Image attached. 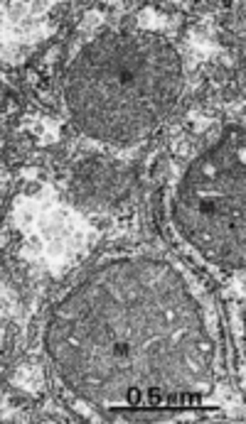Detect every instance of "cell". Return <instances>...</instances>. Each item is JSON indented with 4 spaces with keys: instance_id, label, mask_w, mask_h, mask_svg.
<instances>
[{
    "instance_id": "cell-1",
    "label": "cell",
    "mask_w": 246,
    "mask_h": 424,
    "mask_svg": "<svg viewBox=\"0 0 246 424\" xmlns=\"http://www.w3.org/2000/svg\"><path fill=\"white\" fill-rule=\"evenodd\" d=\"M148 407H194V405H202V397L197 395H180V397H165V395H158L156 390L148 395L146 400Z\"/></svg>"
}]
</instances>
